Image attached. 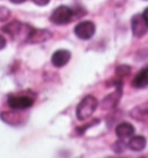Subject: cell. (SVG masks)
<instances>
[{"mask_svg": "<svg viewBox=\"0 0 148 158\" xmlns=\"http://www.w3.org/2000/svg\"><path fill=\"white\" fill-rule=\"evenodd\" d=\"M108 158H123V157H108ZM140 158H142V157H140Z\"/></svg>", "mask_w": 148, "mask_h": 158, "instance_id": "19", "label": "cell"}, {"mask_svg": "<svg viewBox=\"0 0 148 158\" xmlns=\"http://www.w3.org/2000/svg\"><path fill=\"white\" fill-rule=\"evenodd\" d=\"M97 105H98V102L94 96L88 95V96L83 97L82 101L79 103L78 107H76V118L80 121L87 120L96 111Z\"/></svg>", "mask_w": 148, "mask_h": 158, "instance_id": "1", "label": "cell"}, {"mask_svg": "<svg viewBox=\"0 0 148 158\" xmlns=\"http://www.w3.org/2000/svg\"><path fill=\"white\" fill-rule=\"evenodd\" d=\"M120 95H122V89H120V87H118L116 91L112 92L111 95H109V96H107L104 98V101L102 103L103 109H111V107H115V106L117 105L119 98H120Z\"/></svg>", "mask_w": 148, "mask_h": 158, "instance_id": "12", "label": "cell"}, {"mask_svg": "<svg viewBox=\"0 0 148 158\" xmlns=\"http://www.w3.org/2000/svg\"><path fill=\"white\" fill-rule=\"evenodd\" d=\"M34 4H36L37 6H45L50 2V0H33Z\"/></svg>", "mask_w": 148, "mask_h": 158, "instance_id": "15", "label": "cell"}, {"mask_svg": "<svg viewBox=\"0 0 148 158\" xmlns=\"http://www.w3.org/2000/svg\"><path fill=\"white\" fill-rule=\"evenodd\" d=\"M131 72V68L126 65H122V66L117 67V69H116V74L117 76L119 77H124V76H127V75L130 74Z\"/></svg>", "mask_w": 148, "mask_h": 158, "instance_id": "13", "label": "cell"}, {"mask_svg": "<svg viewBox=\"0 0 148 158\" xmlns=\"http://www.w3.org/2000/svg\"><path fill=\"white\" fill-rule=\"evenodd\" d=\"M132 85L137 89H142L148 87V66L141 69L138 74L134 76L132 81Z\"/></svg>", "mask_w": 148, "mask_h": 158, "instance_id": "9", "label": "cell"}, {"mask_svg": "<svg viewBox=\"0 0 148 158\" xmlns=\"http://www.w3.org/2000/svg\"><path fill=\"white\" fill-rule=\"evenodd\" d=\"M7 103L11 109L15 111H23L34 105V98L27 95H11Z\"/></svg>", "mask_w": 148, "mask_h": 158, "instance_id": "2", "label": "cell"}, {"mask_svg": "<svg viewBox=\"0 0 148 158\" xmlns=\"http://www.w3.org/2000/svg\"><path fill=\"white\" fill-rule=\"evenodd\" d=\"M13 4H22V2H24L27 0H11Z\"/></svg>", "mask_w": 148, "mask_h": 158, "instance_id": "18", "label": "cell"}, {"mask_svg": "<svg viewBox=\"0 0 148 158\" xmlns=\"http://www.w3.org/2000/svg\"><path fill=\"white\" fill-rule=\"evenodd\" d=\"M146 144H147V140H146V137L141 135L133 136L128 141V148L132 151H141L146 148Z\"/></svg>", "mask_w": 148, "mask_h": 158, "instance_id": "11", "label": "cell"}, {"mask_svg": "<svg viewBox=\"0 0 148 158\" xmlns=\"http://www.w3.org/2000/svg\"><path fill=\"white\" fill-rule=\"evenodd\" d=\"M5 46H6V40H5L4 36L0 35V50H2Z\"/></svg>", "mask_w": 148, "mask_h": 158, "instance_id": "16", "label": "cell"}, {"mask_svg": "<svg viewBox=\"0 0 148 158\" xmlns=\"http://www.w3.org/2000/svg\"><path fill=\"white\" fill-rule=\"evenodd\" d=\"M30 30H31L30 26L23 24V23L19 22V21H13V22H11L6 27H4V31L8 32L13 38H16L19 36L24 35L26 36V40H28V36H29Z\"/></svg>", "mask_w": 148, "mask_h": 158, "instance_id": "4", "label": "cell"}, {"mask_svg": "<svg viewBox=\"0 0 148 158\" xmlns=\"http://www.w3.org/2000/svg\"><path fill=\"white\" fill-rule=\"evenodd\" d=\"M131 26H132V32L135 37H142L148 32V22L145 20L142 15L137 14L131 20Z\"/></svg>", "mask_w": 148, "mask_h": 158, "instance_id": "6", "label": "cell"}, {"mask_svg": "<svg viewBox=\"0 0 148 158\" xmlns=\"http://www.w3.org/2000/svg\"><path fill=\"white\" fill-rule=\"evenodd\" d=\"M70 60H71V52L68 50H65V48L57 50L56 52L52 54V57H51L52 65L54 67H58V68L67 65Z\"/></svg>", "mask_w": 148, "mask_h": 158, "instance_id": "8", "label": "cell"}, {"mask_svg": "<svg viewBox=\"0 0 148 158\" xmlns=\"http://www.w3.org/2000/svg\"><path fill=\"white\" fill-rule=\"evenodd\" d=\"M9 15H11L9 9L6 8L5 6H0V22L6 21V20L9 18Z\"/></svg>", "mask_w": 148, "mask_h": 158, "instance_id": "14", "label": "cell"}, {"mask_svg": "<svg viewBox=\"0 0 148 158\" xmlns=\"http://www.w3.org/2000/svg\"><path fill=\"white\" fill-rule=\"evenodd\" d=\"M72 16H73V10L70 7L61 5L53 10L50 20L54 24H66L72 20Z\"/></svg>", "mask_w": 148, "mask_h": 158, "instance_id": "3", "label": "cell"}, {"mask_svg": "<svg viewBox=\"0 0 148 158\" xmlns=\"http://www.w3.org/2000/svg\"><path fill=\"white\" fill-rule=\"evenodd\" d=\"M134 132H135L134 127L130 123H122L116 127V134H117V136L120 140H124V139L133 136Z\"/></svg>", "mask_w": 148, "mask_h": 158, "instance_id": "10", "label": "cell"}, {"mask_svg": "<svg viewBox=\"0 0 148 158\" xmlns=\"http://www.w3.org/2000/svg\"><path fill=\"white\" fill-rule=\"evenodd\" d=\"M51 38V32L45 29H35V28H31L29 36H28V43L31 44H39V43H44L48 40Z\"/></svg>", "mask_w": 148, "mask_h": 158, "instance_id": "7", "label": "cell"}, {"mask_svg": "<svg viewBox=\"0 0 148 158\" xmlns=\"http://www.w3.org/2000/svg\"><path fill=\"white\" fill-rule=\"evenodd\" d=\"M142 16H144L145 20H146V21L148 22V7L144 10V13H142Z\"/></svg>", "mask_w": 148, "mask_h": 158, "instance_id": "17", "label": "cell"}, {"mask_svg": "<svg viewBox=\"0 0 148 158\" xmlns=\"http://www.w3.org/2000/svg\"><path fill=\"white\" fill-rule=\"evenodd\" d=\"M95 24L92 21H82L74 28V34L80 40H90L95 34Z\"/></svg>", "mask_w": 148, "mask_h": 158, "instance_id": "5", "label": "cell"}]
</instances>
